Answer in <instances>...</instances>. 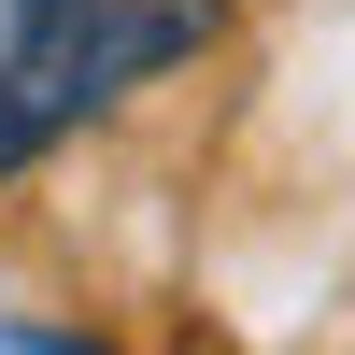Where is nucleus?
I'll return each mask as SVG.
<instances>
[{
  "mask_svg": "<svg viewBox=\"0 0 355 355\" xmlns=\"http://www.w3.org/2000/svg\"><path fill=\"white\" fill-rule=\"evenodd\" d=\"M214 43H227V0H0V185Z\"/></svg>",
  "mask_w": 355,
  "mask_h": 355,
  "instance_id": "1",
  "label": "nucleus"
},
{
  "mask_svg": "<svg viewBox=\"0 0 355 355\" xmlns=\"http://www.w3.org/2000/svg\"><path fill=\"white\" fill-rule=\"evenodd\" d=\"M0 355H114V341H85V327H28V313H15V327H0Z\"/></svg>",
  "mask_w": 355,
  "mask_h": 355,
  "instance_id": "2",
  "label": "nucleus"
}]
</instances>
